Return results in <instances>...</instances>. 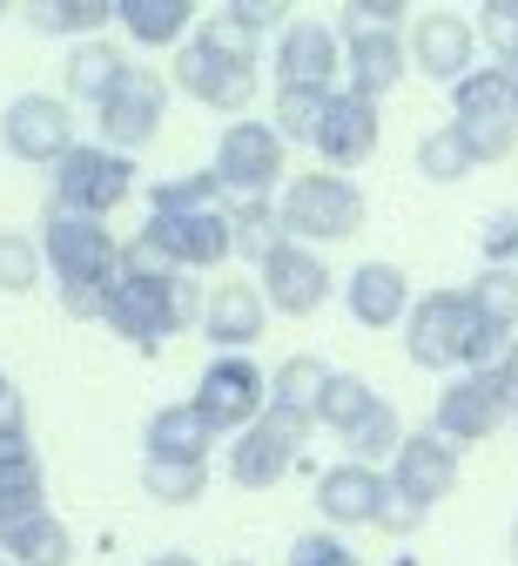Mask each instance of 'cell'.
I'll return each instance as SVG.
<instances>
[{"label": "cell", "mask_w": 518, "mask_h": 566, "mask_svg": "<svg viewBox=\"0 0 518 566\" xmlns=\"http://www.w3.org/2000/svg\"><path fill=\"white\" fill-rule=\"evenodd\" d=\"M478 163H472V149L458 142V128L444 122V128H431L424 142H417V176H431V182H458V176H472Z\"/></svg>", "instance_id": "74e56055"}, {"label": "cell", "mask_w": 518, "mask_h": 566, "mask_svg": "<svg viewBox=\"0 0 518 566\" xmlns=\"http://www.w3.org/2000/svg\"><path fill=\"white\" fill-rule=\"evenodd\" d=\"M263 324H269V304H263L256 283H215L209 304H202V337L222 350V358H250Z\"/></svg>", "instance_id": "d6986e66"}, {"label": "cell", "mask_w": 518, "mask_h": 566, "mask_svg": "<svg viewBox=\"0 0 518 566\" xmlns=\"http://www.w3.org/2000/svg\"><path fill=\"white\" fill-rule=\"evenodd\" d=\"M41 243L34 237H21V230H0V291H34V283H41Z\"/></svg>", "instance_id": "f35d334b"}, {"label": "cell", "mask_w": 518, "mask_h": 566, "mask_svg": "<svg viewBox=\"0 0 518 566\" xmlns=\"http://www.w3.org/2000/svg\"><path fill=\"white\" fill-rule=\"evenodd\" d=\"M222 14H230L236 28H250V34H263V28H289V21H283V14H289L283 0H230Z\"/></svg>", "instance_id": "f6af8a7d"}, {"label": "cell", "mask_w": 518, "mask_h": 566, "mask_svg": "<svg viewBox=\"0 0 518 566\" xmlns=\"http://www.w3.org/2000/svg\"><path fill=\"white\" fill-rule=\"evenodd\" d=\"M0 432H28V405H21V391H14L8 371H0Z\"/></svg>", "instance_id": "c3c4849f"}, {"label": "cell", "mask_w": 518, "mask_h": 566, "mask_svg": "<svg viewBox=\"0 0 518 566\" xmlns=\"http://www.w3.org/2000/svg\"><path fill=\"white\" fill-rule=\"evenodd\" d=\"M478 250H485V270H518V202H511V209H491V217H485Z\"/></svg>", "instance_id": "b9f144b4"}, {"label": "cell", "mask_w": 518, "mask_h": 566, "mask_svg": "<svg viewBox=\"0 0 518 566\" xmlns=\"http://www.w3.org/2000/svg\"><path fill=\"white\" fill-rule=\"evenodd\" d=\"M289 566H363L337 533H304V539H296L289 546Z\"/></svg>", "instance_id": "ee69618b"}, {"label": "cell", "mask_w": 518, "mask_h": 566, "mask_svg": "<svg viewBox=\"0 0 518 566\" xmlns=\"http://www.w3.org/2000/svg\"><path fill=\"white\" fill-rule=\"evenodd\" d=\"M0 14H8V8H0Z\"/></svg>", "instance_id": "11a10c76"}, {"label": "cell", "mask_w": 518, "mask_h": 566, "mask_svg": "<svg viewBox=\"0 0 518 566\" xmlns=\"http://www.w3.org/2000/svg\"><path fill=\"white\" fill-rule=\"evenodd\" d=\"M115 21L128 28L135 48H182L195 8L189 0H115Z\"/></svg>", "instance_id": "484cf974"}, {"label": "cell", "mask_w": 518, "mask_h": 566, "mask_svg": "<svg viewBox=\"0 0 518 566\" xmlns=\"http://www.w3.org/2000/svg\"><path fill=\"white\" fill-rule=\"evenodd\" d=\"M128 67H135V61H128L115 41H74V48H67V67H61V82H67V108H74V102L102 108V102L121 88Z\"/></svg>", "instance_id": "d4e9b609"}, {"label": "cell", "mask_w": 518, "mask_h": 566, "mask_svg": "<svg viewBox=\"0 0 518 566\" xmlns=\"http://www.w3.org/2000/svg\"><path fill=\"white\" fill-rule=\"evenodd\" d=\"M378 405H384V398L370 391L357 371H337V378H330V391H324V405H317V424H330V432L343 439V432H357V424L378 411Z\"/></svg>", "instance_id": "836d02e7"}, {"label": "cell", "mask_w": 518, "mask_h": 566, "mask_svg": "<svg viewBox=\"0 0 518 566\" xmlns=\"http://www.w3.org/2000/svg\"><path fill=\"white\" fill-rule=\"evenodd\" d=\"M511 337H498L465 291H424L404 317V350L417 371H485Z\"/></svg>", "instance_id": "3957f363"}, {"label": "cell", "mask_w": 518, "mask_h": 566, "mask_svg": "<svg viewBox=\"0 0 518 566\" xmlns=\"http://www.w3.org/2000/svg\"><path fill=\"white\" fill-rule=\"evenodd\" d=\"M41 256L47 270L61 276V311L67 317H102V297H108V283L121 270V243L108 223L95 217H74V209H47V223H41Z\"/></svg>", "instance_id": "7a4b0ae2"}, {"label": "cell", "mask_w": 518, "mask_h": 566, "mask_svg": "<svg viewBox=\"0 0 518 566\" xmlns=\"http://www.w3.org/2000/svg\"><path fill=\"white\" fill-rule=\"evenodd\" d=\"M452 485H458V446H444L437 432H411L391 459V492L411 506H437V500H452Z\"/></svg>", "instance_id": "9a60e30c"}, {"label": "cell", "mask_w": 518, "mask_h": 566, "mask_svg": "<svg viewBox=\"0 0 518 566\" xmlns=\"http://www.w3.org/2000/svg\"><path fill=\"white\" fill-rule=\"evenodd\" d=\"M411 432H404V418L391 411V405H378L357 432H343V446H350V459L357 465H378V459H398V446H404Z\"/></svg>", "instance_id": "8d00e7d4"}, {"label": "cell", "mask_w": 518, "mask_h": 566, "mask_svg": "<svg viewBox=\"0 0 518 566\" xmlns=\"http://www.w3.org/2000/svg\"><path fill=\"white\" fill-rule=\"evenodd\" d=\"M343 304H350V317L363 324V331H391V324H404L411 317V276L398 270V263H357L350 270V283H343Z\"/></svg>", "instance_id": "603a6c76"}, {"label": "cell", "mask_w": 518, "mask_h": 566, "mask_svg": "<svg viewBox=\"0 0 518 566\" xmlns=\"http://www.w3.org/2000/svg\"><path fill=\"white\" fill-rule=\"evenodd\" d=\"M0 566H8V559H0Z\"/></svg>", "instance_id": "9f6ffc18"}, {"label": "cell", "mask_w": 518, "mask_h": 566, "mask_svg": "<svg viewBox=\"0 0 518 566\" xmlns=\"http://www.w3.org/2000/svg\"><path fill=\"white\" fill-rule=\"evenodd\" d=\"M472 54H478V28L458 21V14H417L411 28V67H424L431 82L458 88L472 75Z\"/></svg>", "instance_id": "44dd1931"}, {"label": "cell", "mask_w": 518, "mask_h": 566, "mask_svg": "<svg viewBox=\"0 0 518 566\" xmlns=\"http://www.w3.org/2000/svg\"><path fill=\"white\" fill-rule=\"evenodd\" d=\"M378 526H384L391 539H404V533H417V526H424V506H411V500H398V492H391L384 513H378Z\"/></svg>", "instance_id": "bcb514c9"}, {"label": "cell", "mask_w": 518, "mask_h": 566, "mask_svg": "<svg viewBox=\"0 0 518 566\" xmlns=\"http://www.w3.org/2000/svg\"><path fill=\"white\" fill-rule=\"evenodd\" d=\"M511 559H518V526H511Z\"/></svg>", "instance_id": "816d5d0a"}, {"label": "cell", "mask_w": 518, "mask_h": 566, "mask_svg": "<svg viewBox=\"0 0 518 566\" xmlns=\"http://www.w3.org/2000/svg\"><path fill=\"white\" fill-rule=\"evenodd\" d=\"M337 88H276V135L283 142H317Z\"/></svg>", "instance_id": "d590c367"}, {"label": "cell", "mask_w": 518, "mask_h": 566, "mask_svg": "<svg viewBox=\"0 0 518 566\" xmlns=\"http://www.w3.org/2000/svg\"><path fill=\"white\" fill-rule=\"evenodd\" d=\"M452 115H465V122H518L511 75L505 67H472V75L452 88Z\"/></svg>", "instance_id": "83f0119b"}, {"label": "cell", "mask_w": 518, "mask_h": 566, "mask_svg": "<svg viewBox=\"0 0 518 566\" xmlns=\"http://www.w3.org/2000/svg\"><path fill=\"white\" fill-rule=\"evenodd\" d=\"M511 418H518V405H511Z\"/></svg>", "instance_id": "db71d44e"}, {"label": "cell", "mask_w": 518, "mask_h": 566, "mask_svg": "<svg viewBox=\"0 0 518 566\" xmlns=\"http://www.w3.org/2000/svg\"><path fill=\"white\" fill-rule=\"evenodd\" d=\"M189 209H230L222 202L215 169H189V176H162L148 189V217H189Z\"/></svg>", "instance_id": "4dcf8cb0"}, {"label": "cell", "mask_w": 518, "mask_h": 566, "mask_svg": "<svg viewBox=\"0 0 518 566\" xmlns=\"http://www.w3.org/2000/svg\"><path fill=\"white\" fill-rule=\"evenodd\" d=\"M343 75H350V95L384 102V95L404 82V41H398V28L343 21Z\"/></svg>", "instance_id": "2e32d148"}, {"label": "cell", "mask_w": 518, "mask_h": 566, "mask_svg": "<svg viewBox=\"0 0 518 566\" xmlns=\"http://www.w3.org/2000/svg\"><path fill=\"white\" fill-rule=\"evenodd\" d=\"M128 263H162V270H215L236 256L230 209H189V217H148V230L121 250Z\"/></svg>", "instance_id": "5b68a950"}, {"label": "cell", "mask_w": 518, "mask_h": 566, "mask_svg": "<svg viewBox=\"0 0 518 566\" xmlns=\"http://www.w3.org/2000/svg\"><path fill=\"white\" fill-rule=\"evenodd\" d=\"M230 237H236V256H250L256 270H263V256H269L276 243H289L269 196H256V202H230Z\"/></svg>", "instance_id": "1f68e13d"}, {"label": "cell", "mask_w": 518, "mask_h": 566, "mask_svg": "<svg viewBox=\"0 0 518 566\" xmlns=\"http://www.w3.org/2000/svg\"><path fill=\"white\" fill-rule=\"evenodd\" d=\"M310 149L324 156V169H363L370 156H378V102H363V95H350V88H337L330 95V115H324V128H317V142Z\"/></svg>", "instance_id": "ac0fdd59"}, {"label": "cell", "mask_w": 518, "mask_h": 566, "mask_svg": "<svg viewBox=\"0 0 518 566\" xmlns=\"http://www.w3.org/2000/svg\"><path fill=\"white\" fill-rule=\"evenodd\" d=\"M108 21H115V0H41V8H28V28H34V34H82V41H102Z\"/></svg>", "instance_id": "f546056e"}, {"label": "cell", "mask_w": 518, "mask_h": 566, "mask_svg": "<svg viewBox=\"0 0 518 566\" xmlns=\"http://www.w3.org/2000/svg\"><path fill=\"white\" fill-rule=\"evenodd\" d=\"M330 378H337V371H330L324 358L296 350V358H283V365L269 371V405H276V411H296V418H310V424H317V405H324Z\"/></svg>", "instance_id": "4316f807"}, {"label": "cell", "mask_w": 518, "mask_h": 566, "mask_svg": "<svg viewBox=\"0 0 518 566\" xmlns=\"http://www.w3.org/2000/svg\"><path fill=\"white\" fill-rule=\"evenodd\" d=\"M195 41H209L215 54H230V61H250V67H256V34H250V28H236V21L222 14V8L195 21Z\"/></svg>", "instance_id": "7bdbcfd3"}, {"label": "cell", "mask_w": 518, "mask_h": 566, "mask_svg": "<svg viewBox=\"0 0 518 566\" xmlns=\"http://www.w3.org/2000/svg\"><path fill=\"white\" fill-rule=\"evenodd\" d=\"M452 128L472 149V163H505L511 142H518V122H465V115H452Z\"/></svg>", "instance_id": "60d3db41"}, {"label": "cell", "mask_w": 518, "mask_h": 566, "mask_svg": "<svg viewBox=\"0 0 518 566\" xmlns=\"http://www.w3.org/2000/svg\"><path fill=\"white\" fill-rule=\"evenodd\" d=\"M304 439H310V418H296V411H276V405H269V411L250 424V432H236V446H230V479L250 485V492L276 485V479L296 465Z\"/></svg>", "instance_id": "30bf717a"}, {"label": "cell", "mask_w": 518, "mask_h": 566, "mask_svg": "<svg viewBox=\"0 0 518 566\" xmlns=\"http://www.w3.org/2000/svg\"><path fill=\"white\" fill-rule=\"evenodd\" d=\"M398 14H404V0H350L343 8V21H363V28H398Z\"/></svg>", "instance_id": "7dc6e473"}, {"label": "cell", "mask_w": 518, "mask_h": 566, "mask_svg": "<svg viewBox=\"0 0 518 566\" xmlns=\"http://www.w3.org/2000/svg\"><path fill=\"white\" fill-rule=\"evenodd\" d=\"M0 506H47L41 500V452L28 432H0Z\"/></svg>", "instance_id": "f1b7e54d"}, {"label": "cell", "mask_w": 518, "mask_h": 566, "mask_svg": "<svg viewBox=\"0 0 518 566\" xmlns=\"http://www.w3.org/2000/svg\"><path fill=\"white\" fill-rule=\"evenodd\" d=\"M337 67H343V34L324 21H289L276 34V75L283 88H337Z\"/></svg>", "instance_id": "e0dca14e"}, {"label": "cell", "mask_w": 518, "mask_h": 566, "mask_svg": "<svg viewBox=\"0 0 518 566\" xmlns=\"http://www.w3.org/2000/svg\"><path fill=\"white\" fill-rule=\"evenodd\" d=\"M222 432L195 411V398L189 405H162L156 418H148V432H141V446H148V459H182V465H209V446H215Z\"/></svg>", "instance_id": "cb8c5ba5"}, {"label": "cell", "mask_w": 518, "mask_h": 566, "mask_svg": "<svg viewBox=\"0 0 518 566\" xmlns=\"http://www.w3.org/2000/svg\"><path fill=\"white\" fill-rule=\"evenodd\" d=\"M202 291L182 276V270H162V263H128L121 256V270H115V283H108V297H102V324L121 337V344H135V350H162L176 331H189V324H202Z\"/></svg>", "instance_id": "6da1fadb"}, {"label": "cell", "mask_w": 518, "mask_h": 566, "mask_svg": "<svg viewBox=\"0 0 518 566\" xmlns=\"http://www.w3.org/2000/svg\"><path fill=\"white\" fill-rule=\"evenodd\" d=\"M0 142H8L14 163H34V169H61L82 142H74V108L67 95H14L8 115H0Z\"/></svg>", "instance_id": "ba28073f"}, {"label": "cell", "mask_w": 518, "mask_h": 566, "mask_svg": "<svg viewBox=\"0 0 518 566\" xmlns=\"http://www.w3.org/2000/svg\"><path fill=\"white\" fill-rule=\"evenodd\" d=\"M128 189H135V156H115L102 142H82L54 169V209H74V217H95V223L128 202Z\"/></svg>", "instance_id": "52a82bcc"}, {"label": "cell", "mask_w": 518, "mask_h": 566, "mask_svg": "<svg viewBox=\"0 0 518 566\" xmlns=\"http://www.w3.org/2000/svg\"><path fill=\"white\" fill-rule=\"evenodd\" d=\"M478 41L498 54V67L518 61V0H485L478 8Z\"/></svg>", "instance_id": "ab89813d"}, {"label": "cell", "mask_w": 518, "mask_h": 566, "mask_svg": "<svg viewBox=\"0 0 518 566\" xmlns=\"http://www.w3.org/2000/svg\"><path fill=\"white\" fill-rule=\"evenodd\" d=\"M0 559L8 566H67L74 539L47 506H0Z\"/></svg>", "instance_id": "7402d4cb"}, {"label": "cell", "mask_w": 518, "mask_h": 566, "mask_svg": "<svg viewBox=\"0 0 518 566\" xmlns=\"http://www.w3.org/2000/svg\"><path fill=\"white\" fill-rule=\"evenodd\" d=\"M465 297H472V311H478L498 337L518 331V270H478Z\"/></svg>", "instance_id": "e575fe53"}, {"label": "cell", "mask_w": 518, "mask_h": 566, "mask_svg": "<svg viewBox=\"0 0 518 566\" xmlns=\"http://www.w3.org/2000/svg\"><path fill=\"white\" fill-rule=\"evenodd\" d=\"M505 75H511V102H518V61H511V67H505Z\"/></svg>", "instance_id": "f907efd6"}, {"label": "cell", "mask_w": 518, "mask_h": 566, "mask_svg": "<svg viewBox=\"0 0 518 566\" xmlns=\"http://www.w3.org/2000/svg\"><path fill=\"white\" fill-rule=\"evenodd\" d=\"M384 500H391V479L378 465H357V459H343L317 479V513L330 526H378Z\"/></svg>", "instance_id": "ffe728a7"}, {"label": "cell", "mask_w": 518, "mask_h": 566, "mask_svg": "<svg viewBox=\"0 0 518 566\" xmlns=\"http://www.w3.org/2000/svg\"><path fill=\"white\" fill-rule=\"evenodd\" d=\"M141 492L162 506H195L209 492V465H182V459H141Z\"/></svg>", "instance_id": "d6a6232c"}, {"label": "cell", "mask_w": 518, "mask_h": 566, "mask_svg": "<svg viewBox=\"0 0 518 566\" xmlns=\"http://www.w3.org/2000/svg\"><path fill=\"white\" fill-rule=\"evenodd\" d=\"M148 566H195V559H189V553H156Z\"/></svg>", "instance_id": "681fc988"}, {"label": "cell", "mask_w": 518, "mask_h": 566, "mask_svg": "<svg viewBox=\"0 0 518 566\" xmlns=\"http://www.w3.org/2000/svg\"><path fill=\"white\" fill-rule=\"evenodd\" d=\"M511 418V398L491 385V371H458L452 385L437 391V411H431V432L444 446H485L498 424Z\"/></svg>", "instance_id": "8fae6325"}, {"label": "cell", "mask_w": 518, "mask_h": 566, "mask_svg": "<svg viewBox=\"0 0 518 566\" xmlns=\"http://www.w3.org/2000/svg\"><path fill=\"white\" fill-rule=\"evenodd\" d=\"M283 149H289V142L276 135V122H230L222 142H215V182H222V196H236V202L269 196L289 176Z\"/></svg>", "instance_id": "8992f818"}, {"label": "cell", "mask_w": 518, "mask_h": 566, "mask_svg": "<svg viewBox=\"0 0 518 566\" xmlns=\"http://www.w3.org/2000/svg\"><path fill=\"white\" fill-rule=\"evenodd\" d=\"M230 566H250V559H230Z\"/></svg>", "instance_id": "f5cc1de1"}, {"label": "cell", "mask_w": 518, "mask_h": 566, "mask_svg": "<svg viewBox=\"0 0 518 566\" xmlns=\"http://www.w3.org/2000/svg\"><path fill=\"white\" fill-rule=\"evenodd\" d=\"M263 283V304L269 311H283V317H317L324 311V297H330V263L310 250V243H276L269 256H263V270H256Z\"/></svg>", "instance_id": "4fadbf2b"}, {"label": "cell", "mask_w": 518, "mask_h": 566, "mask_svg": "<svg viewBox=\"0 0 518 566\" xmlns=\"http://www.w3.org/2000/svg\"><path fill=\"white\" fill-rule=\"evenodd\" d=\"M176 88L182 95H195L202 108H215V115H243L250 102H256V67L250 61H230V54H215L209 41H182L176 48Z\"/></svg>", "instance_id": "7c38bea8"}, {"label": "cell", "mask_w": 518, "mask_h": 566, "mask_svg": "<svg viewBox=\"0 0 518 566\" xmlns=\"http://www.w3.org/2000/svg\"><path fill=\"white\" fill-rule=\"evenodd\" d=\"M162 108H169V82L156 75V67H128L121 75V88L95 108V128H102V149H115V156H135V149H148L156 142V128H162Z\"/></svg>", "instance_id": "9c48e42d"}, {"label": "cell", "mask_w": 518, "mask_h": 566, "mask_svg": "<svg viewBox=\"0 0 518 566\" xmlns=\"http://www.w3.org/2000/svg\"><path fill=\"white\" fill-rule=\"evenodd\" d=\"M276 217H283V237L289 243H343L363 230V189L337 169H304L289 176L283 196H276Z\"/></svg>", "instance_id": "277c9868"}, {"label": "cell", "mask_w": 518, "mask_h": 566, "mask_svg": "<svg viewBox=\"0 0 518 566\" xmlns=\"http://www.w3.org/2000/svg\"><path fill=\"white\" fill-rule=\"evenodd\" d=\"M195 411L215 424V432H250V424L269 411V378L250 365V358H215L195 385Z\"/></svg>", "instance_id": "5bb4252c"}]
</instances>
